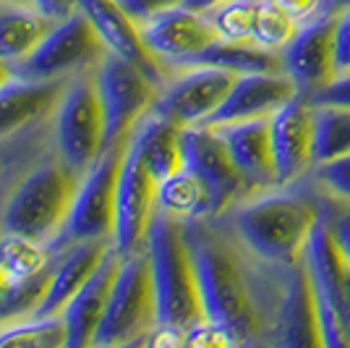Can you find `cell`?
<instances>
[{"label": "cell", "mask_w": 350, "mask_h": 348, "mask_svg": "<svg viewBox=\"0 0 350 348\" xmlns=\"http://www.w3.org/2000/svg\"><path fill=\"white\" fill-rule=\"evenodd\" d=\"M142 37L152 55L173 73L175 69L189 66L209 45L217 42L219 32L206 11L180 5L142 24Z\"/></svg>", "instance_id": "4fadbf2b"}, {"label": "cell", "mask_w": 350, "mask_h": 348, "mask_svg": "<svg viewBox=\"0 0 350 348\" xmlns=\"http://www.w3.org/2000/svg\"><path fill=\"white\" fill-rule=\"evenodd\" d=\"M40 11L44 14H50L53 18H63V16H68L73 11V5H76V0H31Z\"/></svg>", "instance_id": "f35d334b"}, {"label": "cell", "mask_w": 350, "mask_h": 348, "mask_svg": "<svg viewBox=\"0 0 350 348\" xmlns=\"http://www.w3.org/2000/svg\"><path fill=\"white\" fill-rule=\"evenodd\" d=\"M209 322L238 346H269L288 267L256 257L222 215L183 220Z\"/></svg>", "instance_id": "6da1fadb"}, {"label": "cell", "mask_w": 350, "mask_h": 348, "mask_svg": "<svg viewBox=\"0 0 350 348\" xmlns=\"http://www.w3.org/2000/svg\"><path fill=\"white\" fill-rule=\"evenodd\" d=\"M157 327V296L146 249L126 254L118 270L116 286L94 333L92 348L146 346L149 333Z\"/></svg>", "instance_id": "8992f818"}, {"label": "cell", "mask_w": 350, "mask_h": 348, "mask_svg": "<svg viewBox=\"0 0 350 348\" xmlns=\"http://www.w3.org/2000/svg\"><path fill=\"white\" fill-rule=\"evenodd\" d=\"M11 3H31V0H11Z\"/></svg>", "instance_id": "ee69618b"}, {"label": "cell", "mask_w": 350, "mask_h": 348, "mask_svg": "<svg viewBox=\"0 0 350 348\" xmlns=\"http://www.w3.org/2000/svg\"><path fill=\"white\" fill-rule=\"evenodd\" d=\"M118 5L142 27L146 21H152L154 16L186 5V0H118Z\"/></svg>", "instance_id": "e575fe53"}, {"label": "cell", "mask_w": 350, "mask_h": 348, "mask_svg": "<svg viewBox=\"0 0 350 348\" xmlns=\"http://www.w3.org/2000/svg\"><path fill=\"white\" fill-rule=\"evenodd\" d=\"M238 73L217 66H186L175 69L160 89L152 113L170 118L180 126H202L215 116L228 92L233 89Z\"/></svg>", "instance_id": "8fae6325"}, {"label": "cell", "mask_w": 350, "mask_h": 348, "mask_svg": "<svg viewBox=\"0 0 350 348\" xmlns=\"http://www.w3.org/2000/svg\"><path fill=\"white\" fill-rule=\"evenodd\" d=\"M146 257L157 296V325L189 333L206 319L183 220L157 210L146 236Z\"/></svg>", "instance_id": "277c9868"}, {"label": "cell", "mask_w": 350, "mask_h": 348, "mask_svg": "<svg viewBox=\"0 0 350 348\" xmlns=\"http://www.w3.org/2000/svg\"><path fill=\"white\" fill-rule=\"evenodd\" d=\"M105 50L107 45L103 42L100 32L94 29L92 18L84 14V8L73 5L71 14L58 18V24L37 45L29 58L14 66V73L34 82L68 79L73 73L92 69L103 58Z\"/></svg>", "instance_id": "ba28073f"}, {"label": "cell", "mask_w": 350, "mask_h": 348, "mask_svg": "<svg viewBox=\"0 0 350 348\" xmlns=\"http://www.w3.org/2000/svg\"><path fill=\"white\" fill-rule=\"evenodd\" d=\"M335 29L337 14L319 11L298 24L293 40L282 47L285 73L298 84L304 97H311L335 79Z\"/></svg>", "instance_id": "2e32d148"}, {"label": "cell", "mask_w": 350, "mask_h": 348, "mask_svg": "<svg viewBox=\"0 0 350 348\" xmlns=\"http://www.w3.org/2000/svg\"><path fill=\"white\" fill-rule=\"evenodd\" d=\"M317 108V105H314ZM350 152L348 108H317V165Z\"/></svg>", "instance_id": "4dcf8cb0"}, {"label": "cell", "mask_w": 350, "mask_h": 348, "mask_svg": "<svg viewBox=\"0 0 350 348\" xmlns=\"http://www.w3.org/2000/svg\"><path fill=\"white\" fill-rule=\"evenodd\" d=\"M55 24L58 18L40 11L34 3L0 0V60L11 69L18 66L37 50Z\"/></svg>", "instance_id": "cb8c5ba5"}, {"label": "cell", "mask_w": 350, "mask_h": 348, "mask_svg": "<svg viewBox=\"0 0 350 348\" xmlns=\"http://www.w3.org/2000/svg\"><path fill=\"white\" fill-rule=\"evenodd\" d=\"M350 73V11L337 14L335 29V76Z\"/></svg>", "instance_id": "8d00e7d4"}, {"label": "cell", "mask_w": 350, "mask_h": 348, "mask_svg": "<svg viewBox=\"0 0 350 348\" xmlns=\"http://www.w3.org/2000/svg\"><path fill=\"white\" fill-rule=\"evenodd\" d=\"M269 346H324L319 299H317V290H314V283L308 275L306 260L288 267Z\"/></svg>", "instance_id": "e0dca14e"}, {"label": "cell", "mask_w": 350, "mask_h": 348, "mask_svg": "<svg viewBox=\"0 0 350 348\" xmlns=\"http://www.w3.org/2000/svg\"><path fill=\"white\" fill-rule=\"evenodd\" d=\"M68 79L34 82L16 76L0 87V145L50 121Z\"/></svg>", "instance_id": "44dd1931"}, {"label": "cell", "mask_w": 350, "mask_h": 348, "mask_svg": "<svg viewBox=\"0 0 350 348\" xmlns=\"http://www.w3.org/2000/svg\"><path fill=\"white\" fill-rule=\"evenodd\" d=\"M311 105L317 108H348L350 110V73H340L329 84H324L319 92H314Z\"/></svg>", "instance_id": "d590c367"}, {"label": "cell", "mask_w": 350, "mask_h": 348, "mask_svg": "<svg viewBox=\"0 0 350 348\" xmlns=\"http://www.w3.org/2000/svg\"><path fill=\"white\" fill-rule=\"evenodd\" d=\"M295 32H298V21L291 18L285 11H280L275 3H269V0H259L256 3L254 32H251L254 42L264 45V47H272V50H282L293 40Z\"/></svg>", "instance_id": "1f68e13d"}, {"label": "cell", "mask_w": 350, "mask_h": 348, "mask_svg": "<svg viewBox=\"0 0 350 348\" xmlns=\"http://www.w3.org/2000/svg\"><path fill=\"white\" fill-rule=\"evenodd\" d=\"M0 346L68 348V327L60 314L53 317L29 314L8 325H0Z\"/></svg>", "instance_id": "f546056e"}, {"label": "cell", "mask_w": 350, "mask_h": 348, "mask_svg": "<svg viewBox=\"0 0 350 348\" xmlns=\"http://www.w3.org/2000/svg\"><path fill=\"white\" fill-rule=\"evenodd\" d=\"M157 210L170 212V215L180 220L215 215L209 189L189 165H183L180 171H175L173 175L160 181V186H157Z\"/></svg>", "instance_id": "4316f807"}, {"label": "cell", "mask_w": 350, "mask_h": 348, "mask_svg": "<svg viewBox=\"0 0 350 348\" xmlns=\"http://www.w3.org/2000/svg\"><path fill=\"white\" fill-rule=\"evenodd\" d=\"M120 262H123V254L116 247L107 249L92 277L73 293V299L60 312V317L68 327V348L92 346L94 333H97L105 309H107V301H110L113 286H116Z\"/></svg>", "instance_id": "7402d4cb"}, {"label": "cell", "mask_w": 350, "mask_h": 348, "mask_svg": "<svg viewBox=\"0 0 350 348\" xmlns=\"http://www.w3.org/2000/svg\"><path fill=\"white\" fill-rule=\"evenodd\" d=\"M76 5L84 8V14L92 18V24L100 32L107 50L136 63L157 87H165V82L170 79V71L152 55V50L146 47L144 37H142V27L118 5V0H76Z\"/></svg>", "instance_id": "ffe728a7"}, {"label": "cell", "mask_w": 350, "mask_h": 348, "mask_svg": "<svg viewBox=\"0 0 350 348\" xmlns=\"http://www.w3.org/2000/svg\"><path fill=\"white\" fill-rule=\"evenodd\" d=\"M92 69L68 76L50 116L53 147L76 175L87 173L107 147L105 108Z\"/></svg>", "instance_id": "5b68a950"}, {"label": "cell", "mask_w": 350, "mask_h": 348, "mask_svg": "<svg viewBox=\"0 0 350 348\" xmlns=\"http://www.w3.org/2000/svg\"><path fill=\"white\" fill-rule=\"evenodd\" d=\"M308 181L321 194L332 197L337 202H350V152L314 165V171L308 173Z\"/></svg>", "instance_id": "d6a6232c"}, {"label": "cell", "mask_w": 350, "mask_h": 348, "mask_svg": "<svg viewBox=\"0 0 350 348\" xmlns=\"http://www.w3.org/2000/svg\"><path fill=\"white\" fill-rule=\"evenodd\" d=\"M321 207H324V215L329 220V231L335 236L337 247L345 254V260L350 262V202H337L332 197L321 194Z\"/></svg>", "instance_id": "836d02e7"}, {"label": "cell", "mask_w": 350, "mask_h": 348, "mask_svg": "<svg viewBox=\"0 0 350 348\" xmlns=\"http://www.w3.org/2000/svg\"><path fill=\"white\" fill-rule=\"evenodd\" d=\"M14 79V69L5 63V60H0V87L5 84V82H11Z\"/></svg>", "instance_id": "7bdbcfd3"}, {"label": "cell", "mask_w": 350, "mask_h": 348, "mask_svg": "<svg viewBox=\"0 0 350 348\" xmlns=\"http://www.w3.org/2000/svg\"><path fill=\"white\" fill-rule=\"evenodd\" d=\"M219 3H225V0H186V5L193 8V11H212V8H217Z\"/></svg>", "instance_id": "b9f144b4"}, {"label": "cell", "mask_w": 350, "mask_h": 348, "mask_svg": "<svg viewBox=\"0 0 350 348\" xmlns=\"http://www.w3.org/2000/svg\"><path fill=\"white\" fill-rule=\"evenodd\" d=\"M269 3H275L280 11H285L298 24H304L311 16H317L321 11V5H324V0H269Z\"/></svg>", "instance_id": "74e56055"}, {"label": "cell", "mask_w": 350, "mask_h": 348, "mask_svg": "<svg viewBox=\"0 0 350 348\" xmlns=\"http://www.w3.org/2000/svg\"><path fill=\"white\" fill-rule=\"evenodd\" d=\"M342 322H345V333L350 340V262L348 273H345V290H342Z\"/></svg>", "instance_id": "ab89813d"}, {"label": "cell", "mask_w": 350, "mask_h": 348, "mask_svg": "<svg viewBox=\"0 0 350 348\" xmlns=\"http://www.w3.org/2000/svg\"><path fill=\"white\" fill-rule=\"evenodd\" d=\"M55 260H58V251L50 244L34 241L21 233H0V264L18 280L40 275L47 267H53Z\"/></svg>", "instance_id": "83f0119b"}, {"label": "cell", "mask_w": 350, "mask_h": 348, "mask_svg": "<svg viewBox=\"0 0 350 348\" xmlns=\"http://www.w3.org/2000/svg\"><path fill=\"white\" fill-rule=\"evenodd\" d=\"M92 71H94V82L105 108L107 145L129 139L133 126L152 110L160 87L136 63L126 60L113 50H105Z\"/></svg>", "instance_id": "9c48e42d"}, {"label": "cell", "mask_w": 350, "mask_h": 348, "mask_svg": "<svg viewBox=\"0 0 350 348\" xmlns=\"http://www.w3.org/2000/svg\"><path fill=\"white\" fill-rule=\"evenodd\" d=\"M306 267L311 283H314V290H317V299H319L324 346H350L345 322H342V290H345L348 260L340 251L335 236L329 231V220L324 215V207H321V215L311 231V238H308Z\"/></svg>", "instance_id": "7c38bea8"}, {"label": "cell", "mask_w": 350, "mask_h": 348, "mask_svg": "<svg viewBox=\"0 0 350 348\" xmlns=\"http://www.w3.org/2000/svg\"><path fill=\"white\" fill-rule=\"evenodd\" d=\"M53 267H55V264H53ZM53 267H47L40 275L18 280V277L11 275V273L0 264V325H8V322H14V319L34 314V309L40 306L44 290H47Z\"/></svg>", "instance_id": "f1b7e54d"}, {"label": "cell", "mask_w": 350, "mask_h": 348, "mask_svg": "<svg viewBox=\"0 0 350 348\" xmlns=\"http://www.w3.org/2000/svg\"><path fill=\"white\" fill-rule=\"evenodd\" d=\"M219 215L256 257L293 267L306 260L308 238L321 215V197L304 178L291 186L251 194Z\"/></svg>", "instance_id": "7a4b0ae2"}, {"label": "cell", "mask_w": 350, "mask_h": 348, "mask_svg": "<svg viewBox=\"0 0 350 348\" xmlns=\"http://www.w3.org/2000/svg\"><path fill=\"white\" fill-rule=\"evenodd\" d=\"M113 247V238H92V241H76L58 251V262L53 267V275L47 283L42 301L34 309L37 317H53L60 314L66 304L73 299V293L87 283L97 264L103 262L105 251Z\"/></svg>", "instance_id": "603a6c76"}, {"label": "cell", "mask_w": 350, "mask_h": 348, "mask_svg": "<svg viewBox=\"0 0 350 348\" xmlns=\"http://www.w3.org/2000/svg\"><path fill=\"white\" fill-rule=\"evenodd\" d=\"M298 84L288 73H243L235 79L233 89L222 100L215 116L204 126H222L251 118H272L293 97H298Z\"/></svg>", "instance_id": "d6986e66"}, {"label": "cell", "mask_w": 350, "mask_h": 348, "mask_svg": "<svg viewBox=\"0 0 350 348\" xmlns=\"http://www.w3.org/2000/svg\"><path fill=\"white\" fill-rule=\"evenodd\" d=\"M157 186L160 181L146 168L133 139H129L118 173L116 225H113V247L123 257L146 247V236L157 215Z\"/></svg>", "instance_id": "30bf717a"}, {"label": "cell", "mask_w": 350, "mask_h": 348, "mask_svg": "<svg viewBox=\"0 0 350 348\" xmlns=\"http://www.w3.org/2000/svg\"><path fill=\"white\" fill-rule=\"evenodd\" d=\"M280 186L308 178L317 165V108L298 95L269 118Z\"/></svg>", "instance_id": "9a60e30c"}, {"label": "cell", "mask_w": 350, "mask_h": 348, "mask_svg": "<svg viewBox=\"0 0 350 348\" xmlns=\"http://www.w3.org/2000/svg\"><path fill=\"white\" fill-rule=\"evenodd\" d=\"M0 233H3V225H0Z\"/></svg>", "instance_id": "f6af8a7d"}, {"label": "cell", "mask_w": 350, "mask_h": 348, "mask_svg": "<svg viewBox=\"0 0 350 348\" xmlns=\"http://www.w3.org/2000/svg\"><path fill=\"white\" fill-rule=\"evenodd\" d=\"M183 160L209 189L215 215L248 197L246 181L238 173L233 158L225 147V139L219 136L215 126L202 123V126L183 129Z\"/></svg>", "instance_id": "5bb4252c"}, {"label": "cell", "mask_w": 350, "mask_h": 348, "mask_svg": "<svg viewBox=\"0 0 350 348\" xmlns=\"http://www.w3.org/2000/svg\"><path fill=\"white\" fill-rule=\"evenodd\" d=\"M81 175H76L50 145L16 178L0 210L3 231L53 244L60 236Z\"/></svg>", "instance_id": "3957f363"}, {"label": "cell", "mask_w": 350, "mask_h": 348, "mask_svg": "<svg viewBox=\"0 0 350 348\" xmlns=\"http://www.w3.org/2000/svg\"><path fill=\"white\" fill-rule=\"evenodd\" d=\"M189 66H217L238 76L243 73H285L282 50H272L254 40H222L209 45ZM186 69V66H183Z\"/></svg>", "instance_id": "484cf974"}, {"label": "cell", "mask_w": 350, "mask_h": 348, "mask_svg": "<svg viewBox=\"0 0 350 348\" xmlns=\"http://www.w3.org/2000/svg\"><path fill=\"white\" fill-rule=\"evenodd\" d=\"M321 11H329V14H342V11H350V0H324Z\"/></svg>", "instance_id": "60d3db41"}, {"label": "cell", "mask_w": 350, "mask_h": 348, "mask_svg": "<svg viewBox=\"0 0 350 348\" xmlns=\"http://www.w3.org/2000/svg\"><path fill=\"white\" fill-rule=\"evenodd\" d=\"M215 129L225 139V147H228V152L233 158L238 173L243 175V181H246L248 197L280 186L269 118L235 121V123H222V126H215Z\"/></svg>", "instance_id": "ac0fdd59"}, {"label": "cell", "mask_w": 350, "mask_h": 348, "mask_svg": "<svg viewBox=\"0 0 350 348\" xmlns=\"http://www.w3.org/2000/svg\"><path fill=\"white\" fill-rule=\"evenodd\" d=\"M129 139H120V142H113V145L105 147L103 155L92 162V168L87 173L81 175L68 220H66L58 238L50 244L53 249L60 251V249L71 247L76 241L113 238L118 173H120V162H123V155H126Z\"/></svg>", "instance_id": "52a82bcc"}, {"label": "cell", "mask_w": 350, "mask_h": 348, "mask_svg": "<svg viewBox=\"0 0 350 348\" xmlns=\"http://www.w3.org/2000/svg\"><path fill=\"white\" fill-rule=\"evenodd\" d=\"M183 129L170 118H162L157 113H146L131 131L133 145L139 147L146 168L157 181H165L167 175L180 171L186 165L183 160Z\"/></svg>", "instance_id": "d4e9b609"}]
</instances>
